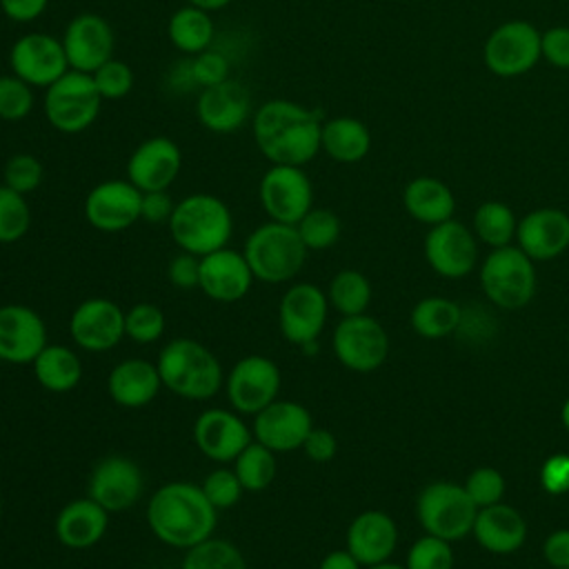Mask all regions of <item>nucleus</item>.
<instances>
[{
	"mask_svg": "<svg viewBox=\"0 0 569 569\" xmlns=\"http://www.w3.org/2000/svg\"><path fill=\"white\" fill-rule=\"evenodd\" d=\"M322 113L287 98L262 102L251 116L258 151L271 164H309L320 151Z\"/></svg>",
	"mask_w": 569,
	"mask_h": 569,
	"instance_id": "nucleus-1",
	"label": "nucleus"
},
{
	"mask_svg": "<svg viewBox=\"0 0 569 569\" xmlns=\"http://www.w3.org/2000/svg\"><path fill=\"white\" fill-rule=\"evenodd\" d=\"M144 518L162 545L184 551L213 536L218 509L207 500L200 485L171 480L151 493Z\"/></svg>",
	"mask_w": 569,
	"mask_h": 569,
	"instance_id": "nucleus-2",
	"label": "nucleus"
},
{
	"mask_svg": "<svg viewBox=\"0 0 569 569\" xmlns=\"http://www.w3.org/2000/svg\"><path fill=\"white\" fill-rule=\"evenodd\" d=\"M156 367L162 387L184 400H209L224 385L220 360L209 347L193 338L169 340L160 349Z\"/></svg>",
	"mask_w": 569,
	"mask_h": 569,
	"instance_id": "nucleus-3",
	"label": "nucleus"
},
{
	"mask_svg": "<svg viewBox=\"0 0 569 569\" xmlns=\"http://www.w3.org/2000/svg\"><path fill=\"white\" fill-rule=\"evenodd\" d=\"M167 224L178 249L198 258L229 247L233 233L231 209L213 193L184 196L176 202Z\"/></svg>",
	"mask_w": 569,
	"mask_h": 569,
	"instance_id": "nucleus-4",
	"label": "nucleus"
},
{
	"mask_svg": "<svg viewBox=\"0 0 569 569\" xmlns=\"http://www.w3.org/2000/svg\"><path fill=\"white\" fill-rule=\"evenodd\" d=\"M242 253L256 280L282 284L300 273L309 249L300 240L296 224L269 220L247 236Z\"/></svg>",
	"mask_w": 569,
	"mask_h": 569,
	"instance_id": "nucleus-5",
	"label": "nucleus"
},
{
	"mask_svg": "<svg viewBox=\"0 0 569 569\" xmlns=\"http://www.w3.org/2000/svg\"><path fill=\"white\" fill-rule=\"evenodd\" d=\"M480 287L498 309H522L536 293V262L518 244L491 249L480 264Z\"/></svg>",
	"mask_w": 569,
	"mask_h": 569,
	"instance_id": "nucleus-6",
	"label": "nucleus"
},
{
	"mask_svg": "<svg viewBox=\"0 0 569 569\" xmlns=\"http://www.w3.org/2000/svg\"><path fill=\"white\" fill-rule=\"evenodd\" d=\"M476 513L478 507L458 482H431L416 498V518L422 531L449 542L471 533Z\"/></svg>",
	"mask_w": 569,
	"mask_h": 569,
	"instance_id": "nucleus-7",
	"label": "nucleus"
},
{
	"mask_svg": "<svg viewBox=\"0 0 569 569\" xmlns=\"http://www.w3.org/2000/svg\"><path fill=\"white\" fill-rule=\"evenodd\" d=\"M102 98L91 73L69 69L62 78L44 89V118L67 136L89 129L100 116Z\"/></svg>",
	"mask_w": 569,
	"mask_h": 569,
	"instance_id": "nucleus-8",
	"label": "nucleus"
},
{
	"mask_svg": "<svg viewBox=\"0 0 569 569\" xmlns=\"http://www.w3.org/2000/svg\"><path fill=\"white\" fill-rule=\"evenodd\" d=\"M540 33L529 20H507L498 24L482 44V62L498 78H518L529 73L540 53Z\"/></svg>",
	"mask_w": 569,
	"mask_h": 569,
	"instance_id": "nucleus-9",
	"label": "nucleus"
},
{
	"mask_svg": "<svg viewBox=\"0 0 569 569\" xmlns=\"http://www.w3.org/2000/svg\"><path fill=\"white\" fill-rule=\"evenodd\" d=\"M331 349L338 362L356 373H371L380 369L389 356L387 329L369 313L345 316L333 333Z\"/></svg>",
	"mask_w": 569,
	"mask_h": 569,
	"instance_id": "nucleus-10",
	"label": "nucleus"
},
{
	"mask_svg": "<svg viewBox=\"0 0 569 569\" xmlns=\"http://www.w3.org/2000/svg\"><path fill=\"white\" fill-rule=\"evenodd\" d=\"M280 385V367L269 356L249 353L231 365L222 387L231 409L242 416H256L278 398Z\"/></svg>",
	"mask_w": 569,
	"mask_h": 569,
	"instance_id": "nucleus-11",
	"label": "nucleus"
},
{
	"mask_svg": "<svg viewBox=\"0 0 569 569\" xmlns=\"http://www.w3.org/2000/svg\"><path fill=\"white\" fill-rule=\"evenodd\" d=\"M329 316L327 291L311 282H293L278 302V329L296 347H316Z\"/></svg>",
	"mask_w": 569,
	"mask_h": 569,
	"instance_id": "nucleus-12",
	"label": "nucleus"
},
{
	"mask_svg": "<svg viewBox=\"0 0 569 569\" xmlns=\"http://www.w3.org/2000/svg\"><path fill=\"white\" fill-rule=\"evenodd\" d=\"M258 198L269 220L296 224L313 207V184L305 167L271 164L260 178Z\"/></svg>",
	"mask_w": 569,
	"mask_h": 569,
	"instance_id": "nucleus-13",
	"label": "nucleus"
},
{
	"mask_svg": "<svg viewBox=\"0 0 569 569\" xmlns=\"http://www.w3.org/2000/svg\"><path fill=\"white\" fill-rule=\"evenodd\" d=\"M9 69L33 89H47L69 71V60L58 36L31 31L11 44Z\"/></svg>",
	"mask_w": 569,
	"mask_h": 569,
	"instance_id": "nucleus-14",
	"label": "nucleus"
},
{
	"mask_svg": "<svg viewBox=\"0 0 569 569\" xmlns=\"http://www.w3.org/2000/svg\"><path fill=\"white\" fill-rule=\"evenodd\" d=\"M422 249L427 264L449 280L469 276L478 264V238L453 218L429 227Z\"/></svg>",
	"mask_w": 569,
	"mask_h": 569,
	"instance_id": "nucleus-15",
	"label": "nucleus"
},
{
	"mask_svg": "<svg viewBox=\"0 0 569 569\" xmlns=\"http://www.w3.org/2000/svg\"><path fill=\"white\" fill-rule=\"evenodd\" d=\"M142 191L127 178L102 180L84 196V220L102 233H120L140 220Z\"/></svg>",
	"mask_w": 569,
	"mask_h": 569,
	"instance_id": "nucleus-16",
	"label": "nucleus"
},
{
	"mask_svg": "<svg viewBox=\"0 0 569 569\" xmlns=\"http://www.w3.org/2000/svg\"><path fill=\"white\" fill-rule=\"evenodd\" d=\"M69 336L82 351H111L124 338V309L102 296L87 298L69 316Z\"/></svg>",
	"mask_w": 569,
	"mask_h": 569,
	"instance_id": "nucleus-17",
	"label": "nucleus"
},
{
	"mask_svg": "<svg viewBox=\"0 0 569 569\" xmlns=\"http://www.w3.org/2000/svg\"><path fill=\"white\" fill-rule=\"evenodd\" d=\"M236 409L209 407L193 420V442L198 451L220 465L233 462L236 456L253 440L251 427L240 418Z\"/></svg>",
	"mask_w": 569,
	"mask_h": 569,
	"instance_id": "nucleus-18",
	"label": "nucleus"
},
{
	"mask_svg": "<svg viewBox=\"0 0 569 569\" xmlns=\"http://www.w3.org/2000/svg\"><path fill=\"white\" fill-rule=\"evenodd\" d=\"M144 491V476L140 467L120 453L104 456L96 462L89 476L87 496L102 505L109 513L131 509Z\"/></svg>",
	"mask_w": 569,
	"mask_h": 569,
	"instance_id": "nucleus-19",
	"label": "nucleus"
},
{
	"mask_svg": "<svg viewBox=\"0 0 569 569\" xmlns=\"http://www.w3.org/2000/svg\"><path fill=\"white\" fill-rule=\"evenodd\" d=\"M62 47L69 60V69L93 73L100 64L113 58L116 33L107 18L93 11L73 16L62 33Z\"/></svg>",
	"mask_w": 569,
	"mask_h": 569,
	"instance_id": "nucleus-20",
	"label": "nucleus"
},
{
	"mask_svg": "<svg viewBox=\"0 0 569 569\" xmlns=\"http://www.w3.org/2000/svg\"><path fill=\"white\" fill-rule=\"evenodd\" d=\"M182 169V151L167 136L144 138L127 160V180L147 191H167Z\"/></svg>",
	"mask_w": 569,
	"mask_h": 569,
	"instance_id": "nucleus-21",
	"label": "nucleus"
},
{
	"mask_svg": "<svg viewBox=\"0 0 569 569\" xmlns=\"http://www.w3.org/2000/svg\"><path fill=\"white\" fill-rule=\"evenodd\" d=\"M313 429L311 411L296 400L276 398L271 405L253 416V440L269 447L276 453L300 449L307 433Z\"/></svg>",
	"mask_w": 569,
	"mask_h": 569,
	"instance_id": "nucleus-22",
	"label": "nucleus"
},
{
	"mask_svg": "<svg viewBox=\"0 0 569 569\" xmlns=\"http://www.w3.org/2000/svg\"><path fill=\"white\" fill-rule=\"evenodd\" d=\"M47 345L44 318L20 302L0 305V360L31 365Z\"/></svg>",
	"mask_w": 569,
	"mask_h": 569,
	"instance_id": "nucleus-23",
	"label": "nucleus"
},
{
	"mask_svg": "<svg viewBox=\"0 0 569 569\" xmlns=\"http://www.w3.org/2000/svg\"><path fill=\"white\" fill-rule=\"evenodd\" d=\"M253 280V271L242 251L222 247L200 258L198 289L216 302L231 305L242 300L249 293Z\"/></svg>",
	"mask_w": 569,
	"mask_h": 569,
	"instance_id": "nucleus-24",
	"label": "nucleus"
},
{
	"mask_svg": "<svg viewBox=\"0 0 569 569\" xmlns=\"http://www.w3.org/2000/svg\"><path fill=\"white\" fill-rule=\"evenodd\" d=\"M516 244L533 260L545 262L569 249V213L558 207H540L518 220Z\"/></svg>",
	"mask_w": 569,
	"mask_h": 569,
	"instance_id": "nucleus-25",
	"label": "nucleus"
},
{
	"mask_svg": "<svg viewBox=\"0 0 569 569\" xmlns=\"http://www.w3.org/2000/svg\"><path fill=\"white\" fill-rule=\"evenodd\" d=\"M251 116V96L238 80L204 87L196 100V118L211 133H233Z\"/></svg>",
	"mask_w": 569,
	"mask_h": 569,
	"instance_id": "nucleus-26",
	"label": "nucleus"
},
{
	"mask_svg": "<svg viewBox=\"0 0 569 569\" xmlns=\"http://www.w3.org/2000/svg\"><path fill=\"white\" fill-rule=\"evenodd\" d=\"M345 547L362 567L385 562L398 547V525L382 509L360 511L347 527Z\"/></svg>",
	"mask_w": 569,
	"mask_h": 569,
	"instance_id": "nucleus-27",
	"label": "nucleus"
},
{
	"mask_svg": "<svg viewBox=\"0 0 569 569\" xmlns=\"http://www.w3.org/2000/svg\"><path fill=\"white\" fill-rule=\"evenodd\" d=\"M109 516L111 513L93 498H73L56 513L53 533L58 542L67 549H91L104 538Z\"/></svg>",
	"mask_w": 569,
	"mask_h": 569,
	"instance_id": "nucleus-28",
	"label": "nucleus"
},
{
	"mask_svg": "<svg viewBox=\"0 0 569 569\" xmlns=\"http://www.w3.org/2000/svg\"><path fill=\"white\" fill-rule=\"evenodd\" d=\"M162 380L156 362L147 358H124L107 376L109 398L124 409H142L156 400Z\"/></svg>",
	"mask_w": 569,
	"mask_h": 569,
	"instance_id": "nucleus-29",
	"label": "nucleus"
},
{
	"mask_svg": "<svg viewBox=\"0 0 569 569\" xmlns=\"http://www.w3.org/2000/svg\"><path fill=\"white\" fill-rule=\"evenodd\" d=\"M471 536L485 551L507 556L525 545L527 522L511 505L496 502L478 509Z\"/></svg>",
	"mask_w": 569,
	"mask_h": 569,
	"instance_id": "nucleus-30",
	"label": "nucleus"
},
{
	"mask_svg": "<svg viewBox=\"0 0 569 569\" xmlns=\"http://www.w3.org/2000/svg\"><path fill=\"white\" fill-rule=\"evenodd\" d=\"M402 207L416 222L433 227L453 218L456 198L440 178L418 176L405 184Z\"/></svg>",
	"mask_w": 569,
	"mask_h": 569,
	"instance_id": "nucleus-31",
	"label": "nucleus"
},
{
	"mask_svg": "<svg viewBox=\"0 0 569 569\" xmlns=\"http://www.w3.org/2000/svg\"><path fill=\"white\" fill-rule=\"evenodd\" d=\"M371 149L369 127L353 116H336L322 122L320 151L340 164H356Z\"/></svg>",
	"mask_w": 569,
	"mask_h": 569,
	"instance_id": "nucleus-32",
	"label": "nucleus"
},
{
	"mask_svg": "<svg viewBox=\"0 0 569 569\" xmlns=\"http://www.w3.org/2000/svg\"><path fill=\"white\" fill-rule=\"evenodd\" d=\"M36 382L51 393L73 391L82 380V360L67 345H44L31 362Z\"/></svg>",
	"mask_w": 569,
	"mask_h": 569,
	"instance_id": "nucleus-33",
	"label": "nucleus"
},
{
	"mask_svg": "<svg viewBox=\"0 0 569 569\" xmlns=\"http://www.w3.org/2000/svg\"><path fill=\"white\" fill-rule=\"evenodd\" d=\"M167 36H169V42L180 53L196 56V53H202L204 49H211L216 27L209 11L187 2L184 7L171 13L167 22Z\"/></svg>",
	"mask_w": 569,
	"mask_h": 569,
	"instance_id": "nucleus-34",
	"label": "nucleus"
},
{
	"mask_svg": "<svg viewBox=\"0 0 569 569\" xmlns=\"http://www.w3.org/2000/svg\"><path fill=\"white\" fill-rule=\"evenodd\" d=\"M411 329L427 340L451 336L462 325V309L458 302L442 296H427L418 300L409 316Z\"/></svg>",
	"mask_w": 569,
	"mask_h": 569,
	"instance_id": "nucleus-35",
	"label": "nucleus"
},
{
	"mask_svg": "<svg viewBox=\"0 0 569 569\" xmlns=\"http://www.w3.org/2000/svg\"><path fill=\"white\" fill-rule=\"evenodd\" d=\"M518 229V218L513 209L500 200H487L473 211L471 231L478 238V242L498 249L513 244Z\"/></svg>",
	"mask_w": 569,
	"mask_h": 569,
	"instance_id": "nucleus-36",
	"label": "nucleus"
},
{
	"mask_svg": "<svg viewBox=\"0 0 569 569\" xmlns=\"http://www.w3.org/2000/svg\"><path fill=\"white\" fill-rule=\"evenodd\" d=\"M371 282L358 269H340L327 289L329 307H333L342 318L367 313L371 305Z\"/></svg>",
	"mask_w": 569,
	"mask_h": 569,
	"instance_id": "nucleus-37",
	"label": "nucleus"
},
{
	"mask_svg": "<svg viewBox=\"0 0 569 569\" xmlns=\"http://www.w3.org/2000/svg\"><path fill=\"white\" fill-rule=\"evenodd\" d=\"M233 471H236L240 485L244 487V491H249V493L264 491L267 487H271V482L276 480V473H278L276 451L260 445L258 440H251L236 456Z\"/></svg>",
	"mask_w": 569,
	"mask_h": 569,
	"instance_id": "nucleus-38",
	"label": "nucleus"
},
{
	"mask_svg": "<svg viewBox=\"0 0 569 569\" xmlns=\"http://www.w3.org/2000/svg\"><path fill=\"white\" fill-rule=\"evenodd\" d=\"M180 569H247L242 551L227 538L209 536L184 549Z\"/></svg>",
	"mask_w": 569,
	"mask_h": 569,
	"instance_id": "nucleus-39",
	"label": "nucleus"
},
{
	"mask_svg": "<svg viewBox=\"0 0 569 569\" xmlns=\"http://www.w3.org/2000/svg\"><path fill=\"white\" fill-rule=\"evenodd\" d=\"M296 229L309 251H325L333 247L342 233L340 218L325 207H311L298 222Z\"/></svg>",
	"mask_w": 569,
	"mask_h": 569,
	"instance_id": "nucleus-40",
	"label": "nucleus"
},
{
	"mask_svg": "<svg viewBox=\"0 0 569 569\" xmlns=\"http://www.w3.org/2000/svg\"><path fill=\"white\" fill-rule=\"evenodd\" d=\"M31 227V207L27 196L0 184V244L18 242Z\"/></svg>",
	"mask_w": 569,
	"mask_h": 569,
	"instance_id": "nucleus-41",
	"label": "nucleus"
},
{
	"mask_svg": "<svg viewBox=\"0 0 569 569\" xmlns=\"http://www.w3.org/2000/svg\"><path fill=\"white\" fill-rule=\"evenodd\" d=\"M164 311L153 302H136L124 311V338L138 345L158 342L164 336Z\"/></svg>",
	"mask_w": 569,
	"mask_h": 569,
	"instance_id": "nucleus-42",
	"label": "nucleus"
},
{
	"mask_svg": "<svg viewBox=\"0 0 569 569\" xmlns=\"http://www.w3.org/2000/svg\"><path fill=\"white\" fill-rule=\"evenodd\" d=\"M36 104L33 87L16 73L0 76V120L18 122L24 120Z\"/></svg>",
	"mask_w": 569,
	"mask_h": 569,
	"instance_id": "nucleus-43",
	"label": "nucleus"
},
{
	"mask_svg": "<svg viewBox=\"0 0 569 569\" xmlns=\"http://www.w3.org/2000/svg\"><path fill=\"white\" fill-rule=\"evenodd\" d=\"M44 180V167L33 153H13L2 167V184L27 196L36 191Z\"/></svg>",
	"mask_w": 569,
	"mask_h": 569,
	"instance_id": "nucleus-44",
	"label": "nucleus"
},
{
	"mask_svg": "<svg viewBox=\"0 0 569 569\" xmlns=\"http://www.w3.org/2000/svg\"><path fill=\"white\" fill-rule=\"evenodd\" d=\"M405 569H453V549L449 540L420 536L407 551Z\"/></svg>",
	"mask_w": 569,
	"mask_h": 569,
	"instance_id": "nucleus-45",
	"label": "nucleus"
},
{
	"mask_svg": "<svg viewBox=\"0 0 569 569\" xmlns=\"http://www.w3.org/2000/svg\"><path fill=\"white\" fill-rule=\"evenodd\" d=\"M93 84L102 100H120L131 93L133 89V69L118 58H109L104 64H100L93 73Z\"/></svg>",
	"mask_w": 569,
	"mask_h": 569,
	"instance_id": "nucleus-46",
	"label": "nucleus"
},
{
	"mask_svg": "<svg viewBox=\"0 0 569 569\" xmlns=\"http://www.w3.org/2000/svg\"><path fill=\"white\" fill-rule=\"evenodd\" d=\"M202 487V493L207 496V500L218 509V511H224V509H231L238 505V500L242 498L244 493V487L240 485L233 467H216L213 471H209L204 476V480L200 482Z\"/></svg>",
	"mask_w": 569,
	"mask_h": 569,
	"instance_id": "nucleus-47",
	"label": "nucleus"
},
{
	"mask_svg": "<svg viewBox=\"0 0 569 569\" xmlns=\"http://www.w3.org/2000/svg\"><path fill=\"white\" fill-rule=\"evenodd\" d=\"M462 487L469 493V498L473 500V505L480 509V507L502 502L507 482H505V476L496 467H476L467 476Z\"/></svg>",
	"mask_w": 569,
	"mask_h": 569,
	"instance_id": "nucleus-48",
	"label": "nucleus"
},
{
	"mask_svg": "<svg viewBox=\"0 0 569 569\" xmlns=\"http://www.w3.org/2000/svg\"><path fill=\"white\" fill-rule=\"evenodd\" d=\"M191 76L200 89L220 84L229 80V60L216 49H204L191 58Z\"/></svg>",
	"mask_w": 569,
	"mask_h": 569,
	"instance_id": "nucleus-49",
	"label": "nucleus"
},
{
	"mask_svg": "<svg viewBox=\"0 0 569 569\" xmlns=\"http://www.w3.org/2000/svg\"><path fill=\"white\" fill-rule=\"evenodd\" d=\"M542 60L556 69H569V27H551L540 33Z\"/></svg>",
	"mask_w": 569,
	"mask_h": 569,
	"instance_id": "nucleus-50",
	"label": "nucleus"
},
{
	"mask_svg": "<svg viewBox=\"0 0 569 569\" xmlns=\"http://www.w3.org/2000/svg\"><path fill=\"white\" fill-rule=\"evenodd\" d=\"M540 485L551 496L569 493V453H553L540 467Z\"/></svg>",
	"mask_w": 569,
	"mask_h": 569,
	"instance_id": "nucleus-51",
	"label": "nucleus"
},
{
	"mask_svg": "<svg viewBox=\"0 0 569 569\" xmlns=\"http://www.w3.org/2000/svg\"><path fill=\"white\" fill-rule=\"evenodd\" d=\"M167 278L176 289H198L200 284V258L187 251L176 253L167 264Z\"/></svg>",
	"mask_w": 569,
	"mask_h": 569,
	"instance_id": "nucleus-52",
	"label": "nucleus"
},
{
	"mask_svg": "<svg viewBox=\"0 0 569 569\" xmlns=\"http://www.w3.org/2000/svg\"><path fill=\"white\" fill-rule=\"evenodd\" d=\"M300 449L305 451V456H307L311 462H329V460H333L336 453H338V440H336V436H333L329 429H325V427H313V429L307 433V438H305V442H302Z\"/></svg>",
	"mask_w": 569,
	"mask_h": 569,
	"instance_id": "nucleus-53",
	"label": "nucleus"
},
{
	"mask_svg": "<svg viewBox=\"0 0 569 569\" xmlns=\"http://www.w3.org/2000/svg\"><path fill=\"white\" fill-rule=\"evenodd\" d=\"M173 207L176 202L167 191H147L142 193V202H140V220L151 224L169 222Z\"/></svg>",
	"mask_w": 569,
	"mask_h": 569,
	"instance_id": "nucleus-54",
	"label": "nucleus"
},
{
	"mask_svg": "<svg viewBox=\"0 0 569 569\" xmlns=\"http://www.w3.org/2000/svg\"><path fill=\"white\" fill-rule=\"evenodd\" d=\"M542 558L551 569L569 567V529H556L545 538Z\"/></svg>",
	"mask_w": 569,
	"mask_h": 569,
	"instance_id": "nucleus-55",
	"label": "nucleus"
},
{
	"mask_svg": "<svg viewBox=\"0 0 569 569\" xmlns=\"http://www.w3.org/2000/svg\"><path fill=\"white\" fill-rule=\"evenodd\" d=\"M49 7V0H0V11L4 18L18 24L38 20Z\"/></svg>",
	"mask_w": 569,
	"mask_h": 569,
	"instance_id": "nucleus-56",
	"label": "nucleus"
},
{
	"mask_svg": "<svg viewBox=\"0 0 569 569\" xmlns=\"http://www.w3.org/2000/svg\"><path fill=\"white\" fill-rule=\"evenodd\" d=\"M318 569H362V565H360V562L349 553V549L345 547V549H333V551H329V553L320 560Z\"/></svg>",
	"mask_w": 569,
	"mask_h": 569,
	"instance_id": "nucleus-57",
	"label": "nucleus"
},
{
	"mask_svg": "<svg viewBox=\"0 0 569 569\" xmlns=\"http://www.w3.org/2000/svg\"><path fill=\"white\" fill-rule=\"evenodd\" d=\"M189 4H193V7H200V9H204V11H218V9H224L227 4H231L233 0H187Z\"/></svg>",
	"mask_w": 569,
	"mask_h": 569,
	"instance_id": "nucleus-58",
	"label": "nucleus"
},
{
	"mask_svg": "<svg viewBox=\"0 0 569 569\" xmlns=\"http://www.w3.org/2000/svg\"><path fill=\"white\" fill-rule=\"evenodd\" d=\"M560 422H562V427L569 431V396L565 398V402H562V407H560Z\"/></svg>",
	"mask_w": 569,
	"mask_h": 569,
	"instance_id": "nucleus-59",
	"label": "nucleus"
},
{
	"mask_svg": "<svg viewBox=\"0 0 569 569\" xmlns=\"http://www.w3.org/2000/svg\"><path fill=\"white\" fill-rule=\"evenodd\" d=\"M362 569H405V565H398V562L385 560V562H378V565H371V567H362Z\"/></svg>",
	"mask_w": 569,
	"mask_h": 569,
	"instance_id": "nucleus-60",
	"label": "nucleus"
},
{
	"mask_svg": "<svg viewBox=\"0 0 569 569\" xmlns=\"http://www.w3.org/2000/svg\"><path fill=\"white\" fill-rule=\"evenodd\" d=\"M0 522H2V496H0Z\"/></svg>",
	"mask_w": 569,
	"mask_h": 569,
	"instance_id": "nucleus-61",
	"label": "nucleus"
},
{
	"mask_svg": "<svg viewBox=\"0 0 569 569\" xmlns=\"http://www.w3.org/2000/svg\"><path fill=\"white\" fill-rule=\"evenodd\" d=\"M567 569H569V567H567Z\"/></svg>",
	"mask_w": 569,
	"mask_h": 569,
	"instance_id": "nucleus-62",
	"label": "nucleus"
}]
</instances>
